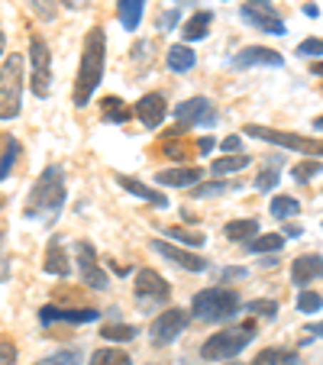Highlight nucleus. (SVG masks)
Here are the masks:
<instances>
[{"mask_svg": "<svg viewBox=\"0 0 323 365\" xmlns=\"http://www.w3.org/2000/svg\"><path fill=\"white\" fill-rule=\"evenodd\" d=\"M188 320H191V314L181 310V307H172V310H165V314H158V317L152 320V327H149L152 343L155 346H172L175 339L185 333Z\"/></svg>", "mask_w": 323, "mask_h": 365, "instance_id": "1a4fd4ad", "label": "nucleus"}, {"mask_svg": "<svg viewBox=\"0 0 323 365\" xmlns=\"http://www.w3.org/2000/svg\"><path fill=\"white\" fill-rule=\"evenodd\" d=\"M252 365H301V356L294 349H282V346H272V349H262L255 356Z\"/></svg>", "mask_w": 323, "mask_h": 365, "instance_id": "5701e85b", "label": "nucleus"}, {"mask_svg": "<svg viewBox=\"0 0 323 365\" xmlns=\"http://www.w3.org/2000/svg\"><path fill=\"white\" fill-rule=\"evenodd\" d=\"M165 236H172V240L181 242V246H204V236L191 233V230H181V227H168Z\"/></svg>", "mask_w": 323, "mask_h": 365, "instance_id": "c9c22d12", "label": "nucleus"}, {"mask_svg": "<svg viewBox=\"0 0 323 365\" xmlns=\"http://www.w3.org/2000/svg\"><path fill=\"white\" fill-rule=\"evenodd\" d=\"M103 68H107V33H103V26H91L88 36H84L81 65H78L75 78V107L91 103L97 84L103 81Z\"/></svg>", "mask_w": 323, "mask_h": 365, "instance_id": "f257e3e1", "label": "nucleus"}, {"mask_svg": "<svg viewBox=\"0 0 323 365\" xmlns=\"http://www.w3.org/2000/svg\"><path fill=\"white\" fill-rule=\"evenodd\" d=\"M101 117H103V123H126L130 120V107L120 97H103Z\"/></svg>", "mask_w": 323, "mask_h": 365, "instance_id": "a878e982", "label": "nucleus"}, {"mask_svg": "<svg viewBox=\"0 0 323 365\" xmlns=\"http://www.w3.org/2000/svg\"><path fill=\"white\" fill-rule=\"evenodd\" d=\"M101 317V310L94 307H56V304H46L39 310V324L48 327V324H94Z\"/></svg>", "mask_w": 323, "mask_h": 365, "instance_id": "ddd939ff", "label": "nucleus"}, {"mask_svg": "<svg viewBox=\"0 0 323 365\" xmlns=\"http://www.w3.org/2000/svg\"><path fill=\"white\" fill-rule=\"evenodd\" d=\"M133 288H136V297H139V301L165 304L168 297H172V284H168L165 278L158 275V272H152V269H139V272H136V282H133Z\"/></svg>", "mask_w": 323, "mask_h": 365, "instance_id": "f8f14e48", "label": "nucleus"}, {"mask_svg": "<svg viewBox=\"0 0 323 365\" xmlns=\"http://www.w3.org/2000/svg\"><path fill=\"white\" fill-rule=\"evenodd\" d=\"M314 75H323V65H314Z\"/></svg>", "mask_w": 323, "mask_h": 365, "instance_id": "603ef678", "label": "nucleus"}, {"mask_svg": "<svg viewBox=\"0 0 323 365\" xmlns=\"http://www.w3.org/2000/svg\"><path fill=\"white\" fill-rule=\"evenodd\" d=\"M259 4H268V0H259Z\"/></svg>", "mask_w": 323, "mask_h": 365, "instance_id": "864d4df0", "label": "nucleus"}, {"mask_svg": "<svg viewBox=\"0 0 323 365\" xmlns=\"http://www.w3.org/2000/svg\"><path fill=\"white\" fill-rule=\"evenodd\" d=\"M233 68H252V65H268V68H282L284 58L278 56L275 48H265V46H246L240 48L233 56Z\"/></svg>", "mask_w": 323, "mask_h": 365, "instance_id": "2eb2a0df", "label": "nucleus"}, {"mask_svg": "<svg viewBox=\"0 0 323 365\" xmlns=\"http://www.w3.org/2000/svg\"><path fill=\"white\" fill-rule=\"evenodd\" d=\"M78 275H81V282L94 291L107 288V272H103V265L97 262V249L91 246V242H78Z\"/></svg>", "mask_w": 323, "mask_h": 365, "instance_id": "9b49d317", "label": "nucleus"}, {"mask_svg": "<svg viewBox=\"0 0 323 365\" xmlns=\"http://www.w3.org/2000/svg\"><path fill=\"white\" fill-rule=\"evenodd\" d=\"M320 307H323V297L317 294V291H301V294H297V310H301V314H317Z\"/></svg>", "mask_w": 323, "mask_h": 365, "instance_id": "e433bc0d", "label": "nucleus"}, {"mask_svg": "<svg viewBox=\"0 0 323 365\" xmlns=\"http://www.w3.org/2000/svg\"><path fill=\"white\" fill-rule=\"evenodd\" d=\"M223 152H230V155H240V136H227V139H223Z\"/></svg>", "mask_w": 323, "mask_h": 365, "instance_id": "37998d69", "label": "nucleus"}, {"mask_svg": "<svg viewBox=\"0 0 323 365\" xmlns=\"http://www.w3.org/2000/svg\"><path fill=\"white\" fill-rule=\"evenodd\" d=\"M145 0H117V16L123 23V29H136L143 23Z\"/></svg>", "mask_w": 323, "mask_h": 365, "instance_id": "b1692460", "label": "nucleus"}, {"mask_svg": "<svg viewBox=\"0 0 323 365\" xmlns=\"http://www.w3.org/2000/svg\"><path fill=\"white\" fill-rule=\"evenodd\" d=\"M152 252H158V255H165L168 262L181 265V269H185V272H207V259H200V255L188 252V249H178V246H172V242L152 240Z\"/></svg>", "mask_w": 323, "mask_h": 365, "instance_id": "dca6fc26", "label": "nucleus"}, {"mask_svg": "<svg viewBox=\"0 0 323 365\" xmlns=\"http://www.w3.org/2000/svg\"><path fill=\"white\" fill-rule=\"evenodd\" d=\"M91 365H133V362H130V352L103 346V349H97L94 356H91Z\"/></svg>", "mask_w": 323, "mask_h": 365, "instance_id": "cd10ccee", "label": "nucleus"}, {"mask_svg": "<svg viewBox=\"0 0 323 365\" xmlns=\"http://www.w3.org/2000/svg\"><path fill=\"white\" fill-rule=\"evenodd\" d=\"M242 133H249L252 139H262V143H272V145H282V149L301 152V155H323V139H314V136L282 133V130H272V126H259V123H249Z\"/></svg>", "mask_w": 323, "mask_h": 365, "instance_id": "423d86ee", "label": "nucleus"}, {"mask_svg": "<svg viewBox=\"0 0 323 365\" xmlns=\"http://www.w3.org/2000/svg\"><path fill=\"white\" fill-rule=\"evenodd\" d=\"M297 56H304V58L323 56V39H304L301 46H297Z\"/></svg>", "mask_w": 323, "mask_h": 365, "instance_id": "58836bf2", "label": "nucleus"}, {"mask_svg": "<svg viewBox=\"0 0 323 365\" xmlns=\"http://www.w3.org/2000/svg\"><path fill=\"white\" fill-rule=\"evenodd\" d=\"M317 278H323V255H297L294 262H291V282L297 284V288H304V284L317 282Z\"/></svg>", "mask_w": 323, "mask_h": 365, "instance_id": "f3484780", "label": "nucleus"}, {"mask_svg": "<svg viewBox=\"0 0 323 365\" xmlns=\"http://www.w3.org/2000/svg\"><path fill=\"white\" fill-rule=\"evenodd\" d=\"M65 197H68V187H65L62 165H46L36 185L29 187L23 217L26 220H56L58 210L65 207Z\"/></svg>", "mask_w": 323, "mask_h": 365, "instance_id": "f03ea898", "label": "nucleus"}, {"mask_svg": "<svg viewBox=\"0 0 323 365\" xmlns=\"http://www.w3.org/2000/svg\"><path fill=\"white\" fill-rule=\"evenodd\" d=\"M227 191V185H220V181H213V185H204V187H191L194 197H213V194H223Z\"/></svg>", "mask_w": 323, "mask_h": 365, "instance_id": "a19ab883", "label": "nucleus"}, {"mask_svg": "<svg viewBox=\"0 0 323 365\" xmlns=\"http://www.w3.org/2000/svg\"><path fill=\"white\" fill-rule=\"evenodd\" d=\"M4 42H7V36H4V26H0V56H4Z\"/></svg>", "mask_w": 323, "mask_h": 365, "instance_id": "8fccbe9b", "label": "nucleus"}, {"mask_svg": "<svg viewBox=\"0 0 323 365\" xmlns=\"http://www.w3.org/2000/svg\"><path fill=\"white\" fill-rule=\"evenodd\" d=\"M320 168H323V165H320L317 159H314V162H310V159H307V162H297V165L291 168V178H294L297 185H304V181L317 178V175H320Z\"/></svg>", "mask_w": 323, "mask_h": 365, "instance_id": "72a5a7b5", "label": "nucleus"}, {"mask_svg": "<svg viewBox=\"0 0 323 365\" xmlns=\"http://www.w3.org/2000/svg\"><path fill=\"white\" fill-rule=\"evenodd\" d=\"M117 185L123 187L126 194H136V197L149 200V204H155V207H168V197H165V194L155 191V187H149V185H143L139 178H130V175H117Z\"/></svg>", "mask_w": 323, "mask_h": 365, "instance_id": "aec40b11", "label": "nucleus"}, {"mask_svg": "<svg viewBox=\"0 0 323 365\" xmlns=\"http://www.w3.org/2000/svg\"><path fill=\"white\" fill-rule=\"evenodd\" d=\"M39 365H81V352L78 349H58L52 356L39 359Z\"/></svg>", "mask_w": 323, "mask_h": 365, "instance_id": "2f4dec72", "label": "nucleus"}, {"mask_svg": "<svg viewBox=\"0 0 323 365\" xmlns=\"http://www.w3.org/2000/svg\"><path fill=\"white\" fill-rule=\"evenodd\" d=\"M101 339H117V343H126V339H136V327L130 324H111L101 330Z\"/></svg>", "mask_w": 323, "mask_h": 365, "instance_id": "7c9ffc66", "label": "nucleus"}, {"mask_svg": "<svg viewBox=\"0 0 323 365\" xmlns=\"http://www.w3.org/2000/svg\"><path fill=\"white\" fill-rule=\"evenodd\" d=\"M194 62H198V56H194L191 46H172L165 56V65L175 71V75H185V71L194 68Z\"/></svg>", "mask_w": 323, "mask_h": 365, "instance_id": "4be33fe9", "label": "nucleus"}, {"mask_svg": "<svg viewBox=\"0 0 323 365\" xmlns=\"http://www.w3.org/2000/svg\"><path fill=\"white\" fill-rule=\"evenodd\" d=\"M213 145H217V143H213V136H200V139H198V149L204 152V155L213 149Z\"/></svg>", "mask_w": 323, "mask_h": 365, "instance_id": "c03bdc74", "label": "nucleus"}, {"mask_svg": "<svg viewBox=\"0 0 323 365\" xmlns=\"http://www.w3.org/2000/svg\"><path fill=\"white\" fill-rule=\"evenodd\" d=\"M310 336H317V339H323V320H320V324H310Z\"/></svg>", "mask_w": 323, "mask_h": 365, "instance_id": "49530a36", "label": "nucleus"}, {"mask_svg": "<svg viewBox=\"0 0 323 365\" xmlns=\"http://www.w3.org/2000/svg\"><path fill=\"white\" fill-rule=\"evenodd\" d=\"M249 314H262V317H275L278 304L275 301H252L249 304Z\"/></svg>", "mask_w": 323, "mask_h": 365, "instance_id": "ea45409f", "label": "nucleus"}, {"mask_svg": "<svg viewBox=\"0 0 323 365\" xmlns=\"http://www.w3.org/2000/svg\"><path fill=\"white\" fill-rule=\"evenodd\" d=\"M23 56H7L0 62V120L20 117L23 107Z\"/></svg>", "mask_w": 323, "mask_h": 365, "instance_id": "20e7f679", "label": "nucleus"}, {"mask_svg": "<svg viewBox=\"0 0 323 365\" xmlns=\"http://www.w3.org/2000/svg\"><path fill=\"white\" fill-rule=\"evenodd\" d=\"M278 178H282V172H278V165H268V168H262V172L255 175L252 187H255V191H272V187L278 185Z\"/></svg>", "mask_w": 323, "mask_h": 365, "instance_id": "473e14b6", "label": "nucleus"}, {"mask_svg": "<svg viewBox=\"0 0 323 365\" xmlns=\"http://www.w3.org/2000/svg\"><path fill=\"white\" fill-rule=\"evenodd\" d=\"M204 178V168L198 165H185V168H165V172H158L155 181L158 185H168V187H191Z\"/></svg>", "mask_w": 323, "mask_h": 365, "instance_id": "6ab92c4d", "label": "nucleus"}, {"mask_svg": "<svg viewBox=\"0 0 323 365\" xmlns=\"http://www.w3.org/2000/svg\"><path fill=\"white\" fill-rule=\"evenodd\" d=\"M175 120H178V126L172 130V136H181V130H188V126H207L210 130L217 123V110L207 97H191V101L175 107Z\"/></svg>", "mask_w": 323, "mask_h": 365, "instance_id": "6e6552de", "label": "nucleus"}, {"mask_svg": "<svg viewBox=\"0 0 323 365\" xmlns=\"http://www.w3.org/2000/svg\"><path fill=\"white\" fill-rule=\"evenodd\" d=\"M255 336V324L246 320V324H236V327H227V330L213 333L204 346H200V359L207 362H223V359H233L252 343Z\"/></svg>", "mask_w": 323, "mask_h": 365, "instance_id": "7ed1b4c3", "label": "nucleus"}, {"mask_svg": "<svg viewBox=\"0 0 323 365\" xmlns=\"http://www.w3.org/2000/svg\"><path fill=\"white\" fill-rule=\"evenodd\" d=\"M16 155H20V143H16V139H7V152H4V159H0V178H7L10 175Z\"/></svg>", "mask_w": 323, "mask_h": 365, "instance_id": "4c0bfd02", "label": "nucleus"}, {"mask_svg": "<svg viewBox=\"0 0 323 365\" xmlns=\"http://www.w3.org/2000/svg\"><path fill=\"white\" fill-rule=\"evenodd\" d=\"M0 365H16V346L10 339L0 343Z\"/></svg>", "mask_w": 323, "mask_h": 365, "instance_id": "79ce46f5", "label": "nucleus"}, {"mask_svg": "<svg viewBox=\"0 0 323 365\" xmlns=\"http://www.w3.org/2000/svg\"><path fill=\"white\" fill-rule=\"evenodd\" d=\"M26 7L39 16L42 23H52L56 20V0H26Z\"/></svg>", "mask_w": 323, "mask_h": 365, "instance_id": "f704fd0d", "label": "nucleus"}, {"mask_svg": "<svg viewBox=\"0 0 323 365\" xmlns=\"http://www.w3.org/2000/svg\"><path fill=\"white\" fill-rule=\"evenodd\" d=\"M317 14H320V10H317L314 4H307V7H304V16H317Z\"/></svg>", "mask_w": 323, "mask_h": 365, "instance_id": "de8ad7c7", "label": "nucleus"}, {"mask_svg": "<svg viewBox=\"0 0 323 365\" xmlns=\"http://www.w3.org/2000/svg\"><path fill=\"white\" fill-rule=\"evenodd\" d=\"M242 20L249 23V26L262 29V33H272V36H284L288 29H284V20L272 10V4H259V0H249V4H242Z\"/></svg>", "mask_w": 323, "mask_h": 365, "instance_id": "9d476101", "label": "nucleus"}, {"mask_svg": "<svg viewBox=\"0 0 323 365\" xmlns=\"http://www.w3.org/2000/svg\"><path fill=\"white\" fill-rule=\"evenodd\" d=\"M46 275H56V278H68L71 275V262L65 255V246H62V236H52L46 246Z\"/></svg>", "mask_w": 323, "mask_h": 365, "instance_id": "a211bd4d", "label": "nucleus"}, {"mask_svg": "<svg viewBox=\"0 0 323 365\" xmlns=\"http://www.w3.org/2000/svg\"><path fill=\"white\" fill-rule=\"evenodd\" d=\"M133 113L139 117V123H143L145 130H158V126H162V120L168 117L165 97H162V94H143L136 101V107H133Z\"/></svg>", "mask_w": 323, "mask_h": 365, "instance_id": "4468645a", "label": "nucleus"}, {"mask_svg": "<svg viewBox=\"0 0 323 365\" xmlns=\"http://www.w3.org/2000/svg\"><path fill=\"white\" fill-rule=\"evenodd\" d=\"M282 236H284V240H297V236H301V227H294V223H288Z\"/></svg>", "mask_w": 323, "mask_h": 365, "instance_id": "a18cd8bd", "label": "nucleus"}, {"mask_svg": "<svg viewBox=\"0 0 323 365\" xmlns=\"http://www.w3.org/2000/svg\"><path fill=\"white\" fill-rule=\"evenodd\" d=\"M314 130H320V133H323V117H317V120H314Z\"/></svg>", "mask_w": 323, "mask_h": 365, "instance_id": "3c124183", "label": "nucleus"}, {"mask_svg": "<svg viewBox=\"0 0 323 365\" xmlns=\"http://www.w3.org/2000/svg\"><path fill=\"white\" fill-rule=\"evenodd\" d=\"M268 210H272V217H275V220H291V217H297L301 214V204H297L294 197H275L272 200V207H268Z\"/></svg>", "mask_w": 323, "mask_h": 365, "instance_id": "c85d7f7f", "label": "nucleus"}, {"mask_svg": "<svg viewBox=\"0 0 323 365\" xmlns=\"http://www.w3.org/2000/svg\"><path fill=\"white\" fill-rule=\"evenodd\" d=\"M210 23H213L210 10H198L194 16H188V20H185V26H181V39H185V42L207 39V33H210Z\"/></svg>", "mask_w": 323, "mask_h": 365, "instance_id": "412c9836", "label": "nucleus"}, {"mask_svg": "<svg viewBox=\"0 0 323 365\" xmlns=\"http://www.w3.org/2000/svg\"><path fill=\"white\" fill-rule=\"evenodd\" d=\"M29 88L36 97H48L52 88V56L42 36H29Z\"/></svg>", "mask_w": 323, "mask_h": 365, "instance_id": "0eeeda50", "label": "nucleus"}, {"mask_svg": "<svg viewBox=\"0 0 323 365\" xmlns=\"http://www.w3.org/2000/svg\"><path fill=\"white\" fill-rule=\"evenodd\" d=\"M246 165H249V155H242V152H240V155H227V159H217V162L210 165V172H213V175H230V172H242Z\"/></svg>", "mask_w": 323, "mask_h": 365, "instance_id": "c756f323", "label": "nucleus"}, {"mask_svg": "<svg viewBox=\"0 0 323 365\" xmlns=\"http://www.w3.org/2000/svg\"><path fill=\"white\" fill-rule=\"evenodd\" d=\"M284 246V236L282 233H265V236H255V240L246 242L249 252H278V249Z\"/></svg>", "mask_w": 323, "mask_h": 365, "instance_id": "bb28decb", "label": "nucleus"}, {"mask_svg": "<svg viewBox=\"0 0 323 365\" xmlns=\"http://www.w3.org/2000/svg\"><path fill=\"white\" fill-rule=\"evenodd\" d=\"M227 240L230 242H249L252 236H259V220H252V217H246V220H233L227 223Z\"/></svg>", "mask_w": 323, "mask_h": 365, "instance_id": "393cba45", "label": "nucleus"}, {"mask_svg": "<svg viewBox=\"0 0 323 365\" xmlns=\"http://www.w3.org/2000/svg\"><path fill=\"white\" fill-rule=\"evenodd\" d=\"M236 310H240V294L230 288H204L191 301V314L207 324H220V320L233 317Z\"/></svg>", "mask_w": 323, "mask_h": 365, "instance_id": "39448f33", "label": "nucleus"}, {"mask_svg": "<svg viewBox=\"0 0 323 365\" xmlns=\"http://www.w3.org/2000/svg\"><path fill=\"white\" fill-rule=\"evenodd\" d=\"M65 4H68V7H75V10H78V7H84V0H65Z\"/></svg>", "mask_w": 323, "mask_h": 365, "instance_id": "09e8293b", "label": "nucleus"}]
</instances>
